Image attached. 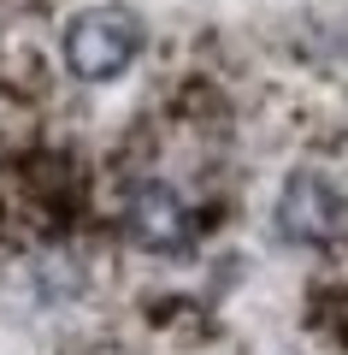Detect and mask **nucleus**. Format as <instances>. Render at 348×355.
Returning a JSON list of instances; mask_svg holds the SVG:
<instances>
[{
    "mask_svg": "<svg viewBox=\"0 0 348 355\" xmlns=\"http://www.w3.org/2000/svg\"><path fill=\"white\" fill-rule=\"evenodd\" d=\"M136 48H142V24L125 6H89V12H77L71 24H65V65H71V77H83V83L118 77L136 60Z\"/></svg>",
    "mask_w": 348,
    "mask_h": 355,
    "instance_id": "obj_1",
    "label": "nucleus"
},
{
    "mask_svg": "<svg viewBox=\"0 0 348 355\" xmlns=\"http://www.w3.org/2000/svg\"><path fill=\"white\" fill-rule=\"evenodd\" d=\"M342 231V196L331 178L319 172H289L284 196H277V237L301 243V249H324Z\"/></svg>",
    "mask_w": 348,
    "mask_h": 355,
    "instance_id": "obj_2",
    "label": "nucleus"
},
{
    "mask_svg": "<svg viewBox=\"0 0 348 355\" xmlns=\"http://www.w3.org/2000/svg\"><path fill=\"white\" fill-rule=\"evenodd\" d=\"M125 231L136 249L148 254H183L189 249V207L183 196L172 190V184H160V178H148V184H136L125 202Z\"/></svg>",
    "mask_w": 348,
    "mask_h": 355,
    "instance_id": "obj_3",
    "label": "nucleus"
}]
</instances>
